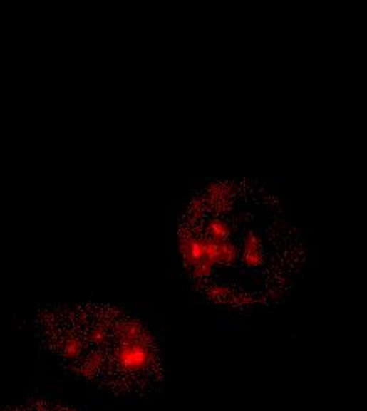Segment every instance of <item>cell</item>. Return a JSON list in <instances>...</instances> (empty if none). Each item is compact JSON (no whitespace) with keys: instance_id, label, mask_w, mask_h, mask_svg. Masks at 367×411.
<instances>
[{"instance_id":"6da1fadb","label":"cell","mask_w":367,"mask_h":411,"mask_svg":"<svg viewBox=\"0 0 367 411\" xmlns=\"http://www.w3.org/2000/svg\"><path fill=\"white\" fill-rule=\"evenodd\" d=\"M37 334L67 372L118 397H145L162 380L154 337L122 310L98 304L49 308L38 316Z\"/></svg>"},{"instance_id":"7a4b0ae2","label":"cell","mask_w":367,"mask_h":411,"mask_svg":"<svg viewBox=\"0 0 367 411\" xmlns=\"http://www.w3.org/2000/svg\"><path fill=\"white\" fill-rule=\"evenodd\" d=\"M0 411H78V410L73 407L63 405V403L38 399V400H27L24 403H19V405L6 407Z\"/></svg>"}]
</instances>
